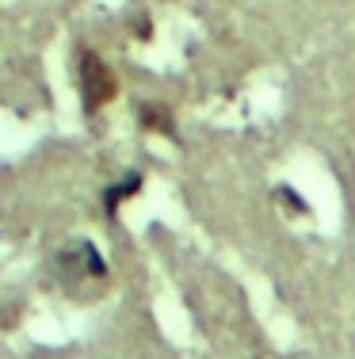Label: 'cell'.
Listing matches in <instances>:
<instances>
[{
	"label": "cell",
	"mask_w": 355,
	"mask_h": 359,
	"mask_svg": "<svg viewBox=\"0 0 355 359\" xmlns=\"http://www.w3.org/2000/svg\"><path fill=\"white\" fill-rule=\"evenodd\" d=\"M77 92H81V107L88 115H99L118 96V81L111 65L88 46H77Z\"/></svg>",
	"instance_id": "cell-1"
},
{
	"label": "cell",
	"mask_w": 355,
	"mask_h": 359,
	"mask_svg": "<svg viewBox=\"0 0 355 359\" xmlns=\"http://www.w3.org/2000/svg\"><path fill=\"white\" fill-rule=\"evenodd\" d=\"M138 126L149 134H165V138H172L176 134V118H172V107L165 104H141L138 107Z\"/></svg>",
	"instance_id": "cell-2"
},
{
	"label": "cell",
	"mask_w": 355,
	"mask_h": 359,
	"mask_svg": "<svg viewBox=\"0 0 355 359\" xmlns=\"http://www.w3.org/2000/svg\"><path fill=\"white\" fill-rule=\"evenodd\" d=\"M141 180H146L141 172H130V176H123V184L107 187V191H104V210H107V215H115L126 199H134V195L141 191Z\"/></svg>",
	"instance_id": "cell-3"
}]
</instances>
